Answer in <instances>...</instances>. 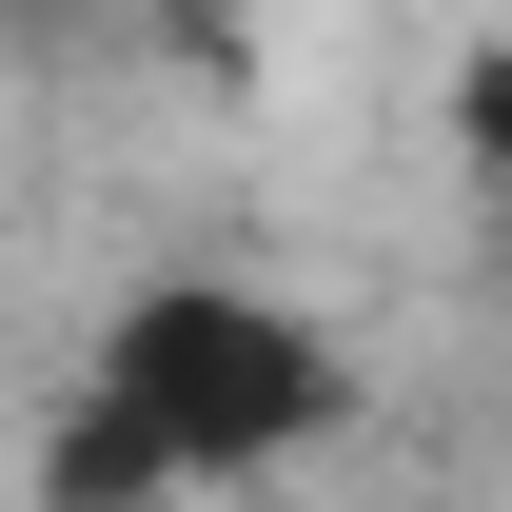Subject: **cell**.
Here are the masks:
<instances>
[{
    "instance_id": "cell-1",
    "label": "cell",
    "mask_w": 512,
    "mask_h": 512,
    "mask_svg": "<svg viewBox=\"0 0 512 512\" xmlns=\"http://www.w3.org/2000/svg\"><path fill=\"white\" fill-rule=\"evenodd\" d=\"M355 434V335L276 276H138L40 414V512H217Z\"/></svg>"
},
{
    "instance_id": "cell-2",
    "label": "cell",
    "mask_w": 512,
    "mask_h": 512,
    "mask_svg": "<svg viewBox=\"0 0 512 512\" xmlns=\"http://www.w3.org/2000/svg\"><path fill=\"white\" fill-rule=\"evenodd\" d=\"M453 138H473V178L512 197V40H493V60H473V79H453Z\"/></svg>"
},
{
    "instance_id": "cell-3",
    "label": "cell",
    "mask_w": 512,
    "mask_h": 512,
    "mask_svg": "<svg viewBox=\"0 0 512 512\" xmlns=\"http://www.w3.org/2000/svg\"><path fill=\"white\" fill-rule=\"evenodd\" d=\"M79 20H119V0H0V40H79Z\"/></svg>"
}]
</instances>
